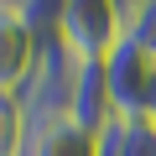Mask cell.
I'll list each match as a JSON object with an SVG mask.
<instances>
[{
	"label": "cell",
	"instance_id": "cell-7",
	"mask_svg": "<svg viewBox=\"0 0 156 156\" xmlns=\"http://www.w3.org/2000/svg\"><path fill=\"white\" fill-rule=\"evenodd\" d=\"M21 146H26V104L21 94L0 89V156H21Z\"/></svg>",
	"mask_w": 156,
	"mask_h": 156
},
{
	"label": "cell",
	"instance_id": "cell-1",
	"mask_svg": "<svg viewBox=\"0 0 156 156\" xmlns=\"http://www.w3.org/2000/svg\"><path fill=\"white\" fill-rule=\"evenodd\" d=\"M120 37H125L120 5H109V0H62L52 42H57L73 62H104V57L120 47Z\"/></svg>",
	"mask_w": 156,
	"mask_h": 156
},
{
	"label": "cell",
	"instance_id": "cell-4",
	"mask_svg": "<svg viewBox=\"0 0 156 156\" xmlns=\"http://www.w3.org/2000/svg\"><path fill=\"white\" fill-rule=\"evenodd\" d=\"M62 120L99 135L115 109H109V89H104V62H73L68 68V104H62Z\"/></svg>",
	"mask_w": 156,
	"mask_h": 156
},
{
	"label": "cell",
	"instance_id": "cell-3",
	"mask_svg": "<svg viewBox=\"0 0 156 156\" xmlns=\"http://www.w3.org/2000/svg\"><path fill=\"white\" fill-rule=\"evenodd\" d=\"M42 42L47 37H37L16 16V5H0V89H5V94H21L26 89V78L42 62Z\"/></svg>",
	"mask_w": 156,
	"mask_h": 156
},
{
	"label": "cell",
	"instance_id": "cell-5",
	"mask_svg": "<svg viewBox=\"0 0 156 156\" xmlns=\"http://www.w3.org/2000/svg\"><path fill=\"white\" fill-rule=\"evenodd\" d=\"M21 156H99V135L78 130V125H68V120H52V125L26 130Z\"/></svg>",
	"mask_w": 156,
	"mask_h": 156
},
{
	"label": "cell",
	"instance_id": "cell-2",
	"mask_svg": "<svg viewBox=\"0 0 156 156\" xmlns=\"http://www.w3.org/2000/svg\"><path fill=\"white\" fill-rule=\"evenodd\" d=\"M104 89L115 120H156V57L120 37V47L104 57Z\"/></svg>",
	"mask_w": 156,
	"mask_h": 156
},
{
	"label": "cell",
	"instance_id": "cell-6",
	"mask_svg": "<svg viewBox=\"0 0 156 156\" xmlns=\"http://www.w3.org/2000/svg\"><path fill=\"white\" fill-rule=\"evenodd\" d=\"M120 26H125V42H135L140 52H151V57H156V0L120 5Z\"/></svg>",
	"mask_w": 156,
	"mask_h": 156
}]
</instances>
